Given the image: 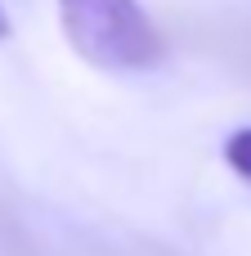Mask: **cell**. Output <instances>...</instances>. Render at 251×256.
Wrapping results in <instances>:
<instances>
[{
  "label": "cell",
  "instance_id": "cell-1",
  "mask_svg": "<svg viewBox=\"0 0 251 256\" xmlns=\"http://www.w3.org/2000/svg\"><path fill=\"white\" fill-rule=\"evenodd\" d=\"M67 45L99 72H148L166 40L139 0H54Z\"/></svg>",
  "mask_w": 251,
  "mask_h": 256
},
{
  "label": "cell",
  "instance_id": "cell-2",
  "mask_svg": "<svg viewBox=\"0 0 251 256\" xmlns=\"http://www.w3.org/2000/svg\"><path fill=\"white\" fill-rule=\"evenodd\" d=\"M225 166H229L238 180H247V184H251V126L234 130V135L225 140Z\"/></svg>",
  "mask_w": 251,
  "mask_h": 256
},
{
  "label": "cell",
  "instance_id": "cell-3",
  "mask_svg": "<svg viewBox=\"0 0 251 256\" xmlns=\"http://www.w3.org/2000/svg\"><path fill=\"white\" fill-rule=\"evenodd\" d=\"M9 32H13V22H9V14L0 9V40H9Z\"/></svg>",
  "mask_w": 251,
  "mask_h": 256
}]
</instances>
